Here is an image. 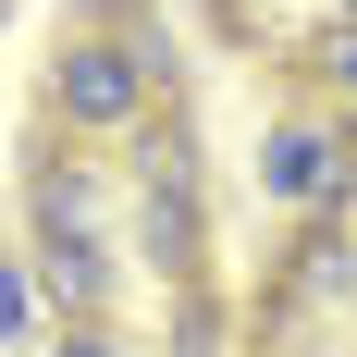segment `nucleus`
Segmentation results:
<instances>
[{
  "mask_svg": "<svg viewBox=\"0 0 357 357\" xmlns=\"http://www.w3.org/2000/svg\"><path fill=\"white\" fill-rule=\"evenodd\" d=\"M111 148H86V136H37L25 148V234H99V210H111Z\"/></svg>",
  "mask_w": 357,
  "mask_h": 357,
  "instance_id": "obj_3",
  "label": "nucleus"
},
{
  "mask_svg": "<svg viewBox=\"0 0 357 357\" xmlns=\"http://www.w3.org/2000/svg\"><path fill=\"white\" fill-rule=\"evenodd\" d=\"M234 333H247V308L210 284H173V357H234Z\"/></svg>",
  "mask_w": 357,
  "mask_h": 357,
  "instance_id": "obj_8",
  "label": "nucleus"
},
{
  "mask_svg": "<svg viewBox=\"0 0 357 357\" xmlns=\"http://www.w3.org/2000/svg\"><path fill=\"white\" fill-rule=\"evenodd\" d=\"M50 357H123V333H111V321H62V333H50Z\"/></svg>",
  "mask_w": 357,
  "mask_h": 357,
  "instance_id": "obj_11",
  "label": "nucleus"
},
{
  "mask_svg": "<svg viewBox=\"0 0 357 357\" xmlns=\"http://www.w3.org/2000/svg\"><path fill=\"white\" fill-rule=\"evenodd\" d=\"M25 271L50 296V321H99L111 308V247L99 234H25Z\"/></svg>",
  "mask_w": 357,
  "mask_h": 357,
  "instance_id": "obj_5",
  "label": "nucleus"
},
{
  "mask_svg": "<svg viewBox=\"0 0 357 357\" xmlns=\"http://www.w3.org/2000/svg\"><path fill=\"white\" fill-rule=\"evenodd\" d=\"M148 99H160V86L136 74V50H123L111 25H86V37H62V50H50V123H62V136L123 148V123H136Z\"/></svg>",
  "mask_w": 357,
  "mask_h": 357,
  "instance_id": "obj_1",
  "label": "nucleus"
},
{
  "mask_svg": "<svg viewBox=\"0 0 357 357\" xmlns=\"http://www.w3.org/2000/svg\"><path fill=\"white\" fill-rule=\"evenodd\" d=\"M345 25H357V0H345Z\"/></svg>",
  "mask_w": 357,
  "mask_h": 357,
  "instance_id": "obj_12",
  "label": "nucleus"
},
{
  "mask_svg": "<svg viewBox=\"0 0 357 357\" xmlns=\"http://www.w3.org/2000/svg\"><path fill=\"white\" fill-rule=\"evenodd\" d=\"M259 185H271L296 222H357V123L271 111V136H259Z\"/></svg>",
  "mask_w": 357,
  "mask_h": 357,
  "instance_id": "obj_2",
  "label": "nucleus"
},
{
  "mask_svg": "<svg viewBox=\"0 0 357 357\" xmlns=\"http://www.w3.org/2000/svg\"><path fill=\"white\" fill-rule=\"evenodd\" d=\"M136 259L160 284H210V197L197 185H136Z\"/></svg>",
  "mask_w": 357,
  "mask_h": 357,
  "instance_id": "obj_4",
  "label": "nucleus"
},
{
  "mask_svg": "<svg viewBox=\"0 0 357 357\" xmlns=\"http://www.w3.org/2000/svg\"><path fill=\"white\" fill-rule=\"evenodd\" d=\"M271 296H296V308H345V296H357V234H345V222H296L284 259H271Z\"/></svg>",
  "mask_w": 357,
  "mask_h": 357,
  "instance_id": "obj_6",
  "label": "nucleus"
},
{
  "mask_svg": "<svg viewBox=\"0 0 357 357\" xmlns=\"http://www.w3.org/2000/svg\"><path fill=\"white\" fill-rule=\"evenodd\" d=\"M111 160H123L136 185H197V173H210V148H197V123H185L173 99H148L136 123H123V148H111Z\"/></svg>",
  "mask_w": 357,
  "mask_h": 357,
  "instance_id": "obj_7",
  "label": "nucleus"
},
{
  "mask_svg": "<svg viewBox=\"0 0 357 357\" xmlns=\"http://www.w3.org/2000/svg\"><path fill=\"white\" fill-rule=\"evenodd\" d=\"M296 62L321 74L333 99H357V25H321V37H308V50H296Z\"/></svg>",
  "mask_w": 357,
  "mask_h": 357,
  "instance_id": "obj_10",
  "label": "nucleus"
},
{
  "mask_svg": "<svg viewBox=\"0 0 357 357\" xmlns=\"http://www.w3.org/2000/svg\"><path fill=\"white\" fill-rule=\"evenodd\" d=\"M37 333H50V296H37V271L13 247H0V345H37Z\"/></svg>",
  "mask_w": 357,
  "mask_h": 357,
  "instance_id": "obj_9",
  "label": "nucleus"
}]
</instances>
